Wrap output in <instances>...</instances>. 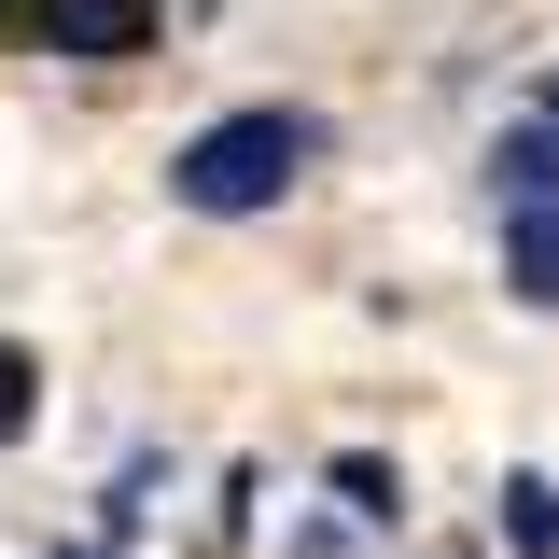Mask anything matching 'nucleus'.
Returning a JSON list of instances; mask_svg holds the SVG:
<instances>
[{
  "label": "nucleus",
  "mask_w": 559,
  "mask_h": 559,
  "mask_svg": "<svg viewBox=\"0 0 559 559\" xmlns=\"http://www.w3.org/2000/svg\"><path fill=\"white\" fill-rule=\"evenodd\" d=\"M308 154H322V127L280 112V98H252V112H210V127L168 154V197L197 210V224H252V210H280L308 182Z\"/></svg>",
  "instance_id": "nucleus-1"
},
{
  "label": "nucleus",
  "mask_w": 559,
  "mask_h": 559,
  "mask_svg": "<svg viewBox=\"0 0 559 559\" xmlns=\"http://www.w3.org/2000/svg\"><path fill=\"white\" fill-rule=\"evenodd\" d=\"M154 14H168V0H28V43L112 70V57H154Z\"/></svg>",
  "instance_id": "nucleus-2"
},
{
  "label": "nucleus",
  "mask_w": 559,
  "mask_h": 559,
  "mask_svg": "<svg viewBox=\"0 0 559 559\" xmlns=\"http://www.w3.org/2000/svg\"><path fill=\"white\" fill-rule=\"evenodd\" d=\"M489 197L503 210H559V112H518L489 140Z\"/></svg>",
  "instance_id": "nucleus-3"
},
{
  "label": "nucleus",
  "mask_w": 559,
  "mask_h": 559,
  "mask_svg": "<svg viewBox=\"0 0 559 559\" xmlns=\"http://www.w3.org/2000/svg\"><path fill=\"white\" fill-rule=\"evenodd\" d=\"M503 280L532 308H559V210H503Z\"/></svg>",
  "instance_id": "nucleus-4"
},
{
  "label": "nucleus",
  "mask_w": 559,
  "mask_h": 559,
  "mask_svg": "<svg viewBox=\"0 0 559 559\" xmlns=\"http://www.w3.org/2000/svg\"><path fill=\"white\" fill-rule=\"evenodd\" d=\"M503 546H518V559H559V489L546 476H503Z\"/></svg>",
  "instance_id": "nucleus-5"
},
{
  "label": "nucleus",
  "mask_w": 559,
  "mask_h": 559,
  "mask_svg": "<svg viewBox=\"0 0 559 559\" xmlns=\"http://www.w3.org/2000/svg\"><path fill=\"white\" fill-rule=\"evenodd\" d=\"M28 419H43V364H28V349L0 336V448H14V433H28Z\"/></svg>",
  "instance_id": "nucleus-6"
},
{
  "label": "nucleus",
  "mask_w": 559,
  "mask_h": 559,
  "mask_svg": "<svg viewBox=\"0 0 559 559\" xmlns=\"http://www.w3.org/2000/svg\"><path fill=\"white\" fill-rule=\"evenodd\" d=\"M336 503H349V518H392L406 489H392V462H364V448H349V462H336Z\"/></svg>",
  "instance_id": "nucleus-7"
},
{
  "label": "nucleus",
  "mask_w": 559,
  "mask_h": 559,
  "mask_svg": "<svg viewBox=\"0 0 559 559\" xmlns=\"http://www.w3.org/2000/svg\"><path fill=\"white\" fill-rule=\"evenodd\" d=\"M57 559H112V546H57Z\"/></svg>",
  "instance_id": "nucleus-8"
},
{
  "label": "nucleus",
  "mask_w": 559,
  "mask_h": 559,
  "mask_svg": "<svg viewBox=\"0 0 559 559\" xmlns=\"http://www.w3.org/2000/svg\"><path fill=\"white\" fill-rule=\"evenodd\" d=\"M546 112H559V84H546Z\"/></svg>",
  "instance_id": "nucleus-9"
}]
</instances>
